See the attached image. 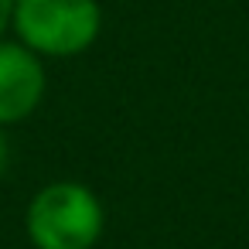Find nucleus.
Masks as SVG:
<instances>
[{"label": "nucleus", "mask_w": 249, "mask_h": 249, "mask_svg": "<svg viewBox=\"0 0 249 249\" xmlns=\"http://www.w3.org/2000/svg\"><path fill=\"white\" fill-rule=\"evenodd\" d=\"M7 164H11V143L4 137V126H0V178L7 174Z\"/></svg>", "instance_id": "5"}, {"label": "nucleus", "mask_w": 249, "mask_h": 249, "mask_svg": "<svg viewBox=\"0 0 249 249\" xmlns=\"http://www.w3.org/2000/svg\"><path fill=\"white\" fill-rule=\"evenodd\" d=\"M11 24H14V0H0V41H4Z\"/></svg>", "instance_id": "4"}, {"label": "nucleus", "mask_w": 249, "mask_h": 249, "mask_svg": "<svg viewBox=\"0 0 249 249\" xmlns=\"http://www.w3.org/2000/svg\"><path fill=\"white\" fill-rule=\"evenodd\" d=\"M45 96L41 55L21 41H0V126L28 120Z\"/></svg>", "instance_id": "3"}, {"label": "nucleus", "mask_w": 249, "mask_h": 249, "mask_svg": "<svg viewBox=\"0 0 249 249\" xmlns=\"http://www.w3.org/2000/svg\"><path fill=\"white\" fill-rule=\"evenodd\" d=\"M11 28L35 55L72 58L99 38L103 11L96 0H14Z\"/></svg>", "instance_id": "2"}, {"label": "nucleus", "mask_w": 249, "mask_h": 249, "mask_svg": "<svg viewBox=\"0 0 249 249\" xmlns=\"http://www.w3.org/2000/svg\"><path fill=\"white\" fill-rule=\"evenodd\" d=\"M103 201L79 181L45 184L24 215V229L35 249H92L103 235Z\"/></svg>", "instance_id": "1"}]
</instances>
